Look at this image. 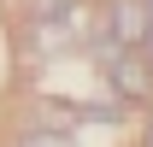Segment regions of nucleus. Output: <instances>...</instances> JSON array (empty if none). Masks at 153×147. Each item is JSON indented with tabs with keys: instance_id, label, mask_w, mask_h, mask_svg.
Returning a JSON list of instances; mask_svg holds the SVG:
<instances>
[{
	"instance_id": "obj_6",
	"label": "nucleus",
	"mask_w": 153,
	"mask_h": 147,
	"mask_svg": "<svg viewBox=\"0 0 153 147\" xmlns=\"http://www.w3.org/2000/svg\"><path fill=\"white\" fill-rule=\"evenodd\" d=\"M147 147H153V135H147Z\"/></svg>"
},
{
	"instance_id": "obj_2",
	"label": "nucleus",
	"mask_w": 153,
	"mask_h": 147,
	"mask_svg": "<svg viewBox=\"0 0 153 147\" xmlns=\"http://www.w3.org/2000/svg\"><path fill=\"white\" fill-rule=\"evenodd\" d=\"M106 36L124 41V47L153 53V12H147V0H112V12H106Z\"/></svg>"
},
{
	"instance_id": "obj_1",
	"label": "nucleus",
	"mask_w": 153,
	"mask_h": 147,
	"mask_svg": "<svg viewBox=\"0 0 153 147\" xmlns=\"http://www.w3.org/2000/svg\"><path fill=\"white\" fill-rule=\"evenodd\" d=\"M94 59H100V71H106V82H112L118 100H130V106L153 100V53L124 47V41H112V36H100V41H94Z\"/></svg>"
},
{
	"instance_id": "obj_5",
	"label": "nucleus",
	"mask_w": 153,
	"mask_h": 147,
	"mask_svg": "<svg viewBox=\"0 0 153 147\" xmlns=\"http://www.w3.org/2000/svg\"><path fill=\"white\" fill-rule=\"evenodd\" d=\"M82 0H30V18H71Z\"/></svg>"
},
{
	"instance_id": "obj_3",
	"label": "nucleus",
	"mask_w": 153,
	"mask_h": 147,
	"mask_svg": "<svg viewBox=\"0 0 153 147\" xmlns=\"http://www.w3.org/2000/svg\"><path fill=\"white\" fill-rule=\"evenodd\" d=\"M76 12H82V6H76ZM76 12H71V18H30V47H36V59L71 53V41H76Z\"/></svg>"
},
{
	"instance_id": "obj_4",
	"label": "nucleus",
	"mask_w": 153,
	"mask_h": 147,
	"mask_svg": "<svg viewBox=\"0 0 153 147\" xmlns=\"http://www.w3.org/2000/svg\"><path fill=\"white\" fill-rule=\"evenodd\" d=\"M12 147H76V129H53V124H36V129H24Z\"/></svg>"
}]
</instances>
